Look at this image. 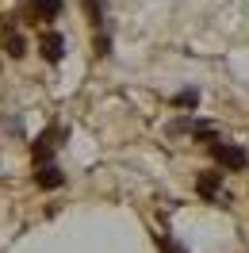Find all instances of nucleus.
<instances>
[{
  "label": "nucleus",
  "instance_id": "f257e3e1",
  "mask_svg": "<svg viewBox=\"0 0 249 253\" xmlns=\"http://www.w3.org/2000/svg\"><path fill=\"white\" fill-rule=\"evenodd\" d=\"M211 158H215L222 169H230V173H238V169H246V165H249V154L238 142H218V138L211 142Z\"/></svg>",
  "mask_w": 249,
  "mask_h": 253
},
{
  "label": "nucleus",
  "instance_id": "f03ea898",
  "mask_svg": "<svg viewBox=\"0 0 249 253\" xmlns=\"http://www.w3.org/2000/svg\"><path fill=\"white\" fill-rule=\"evenodd\" d=\"M62 134H65L62 126H50V130H42V134L35 138V146H31L35 165H50V158H54V150H58V138H62Z\"/></svg>",
  "mask_w": 249,
  "mask_h": 253
},
{
  "label": "nucleus",
  "instance_id": "7ed1b4c3",
  "mask_svg": "<svg viewBox=\"0 0 249 253\" xmlns=\"http://www.w3.org/2000/svg\"><path fill=\"white\" fill-rule=\"evenodd\" d=\"M39 54H42V62L58 65L65 58V39L58 31H42V39H39Z\"/></svg>",
  "mask_w": 249,
  "mask_h": 253
},
{
  "label": "nucleus",
  "instance_id": "20e7f679",
  "mask_svg": "<svg viewBox=\"0 0 249 253\" xmlns=\"http://www.w3.org/2000/svg\"><path fill=\"white\" fill-rule=\"evenodd\" d=\"M35 184H39V188H62L65 176H62V169L50 161V165H39V173H35Z\"/></svg>",
  "mask_w": 249,
  "mask_h": 253
},
{
  "label": "nucleus",
  "instance_id": "39448f33",
  "mask_svg": "<svg viewBox=\"0 0 249 253\" xmlns=\"http://www.w3.org/2000/svg\"><path fill=\"white\" fill-rule=\"evenodd\" d=\"M218 188H222V173H200L196 176V192L203 200H218Z\"/></svg>",
  "mask_w": 249,
  "mask_h": 253
},
{
  "label": "nucleus",
  "instance_id": "423d86ee",
  "mask_svg": "<svg viewBox=\"0 0 249 253\" xmlns=\"http://www.w3.org/2000/svg\"><path fill=\"white\" fill-rule=\"evenodd\" d=\"M31 8L42 23H54V19L62 16V0H31Z\"/></svg>",
  "mask_w": 249,
  "mask_h": 253
},
{
  "label": "nucleus",
  "instance_id": "0eeeda50",
  "mask_svg": "<svg viewBox=\"0 0 249 253\" xmlns=\"http://www.w3.org/2000/svg\"><path fill=\"white\" fill-rule=\"evenodd\" d=\"M4 50H8V58H23V54H27L23 35H19V31H8V39H4Z\"/></svg>",
  "mask_w": 249,
  "mask_h": 253
},
{
  "label": "nucleus",
  "instance_id": "6e6552de",
  "mask_svg": "<svg viewBox=\"0 0 249 253\" xmlns=\"http://www.w3.org/2000/svg\"><path fill=\"white\" fill-rule=\"evenodd\" d=\"M196 104H200V92H196V88H184V92L172 96V108H196Z\"/></svg>",
  "mask_w": 249,
  "mask_h": 253
},
{
  "label": "nucleus",
  "instance_id": "1a4fd4ad",
  "mask_svg": "<svg viewBox=\"0 0 249 253\" xmlns=\"http://www.w3.org/2000/svg\"><path fill=\"white\" fill-rule=\"evenodd\" d=\"M84 12H88V23H92L96 31L104 27V12H100V0H84Z\"/></svg>",
  "mask_w": 249,
  "mask_h": 253
},
{
  "label": "nucleus",
  "instance_id": "9d476101",
  "mask_svg": "<svg viewBox=\"0 0 249 253\" xmlns=\"http://www.w3.org/2000/svg\"><path fill=\"white\" fill-rule=\"evenodd\" d=\"M96 54H100V58L111 54V35L108 31H96Z\"/></svg>",
  "mask_w": 249,
  "mask_h": 253
}]
</instances>
